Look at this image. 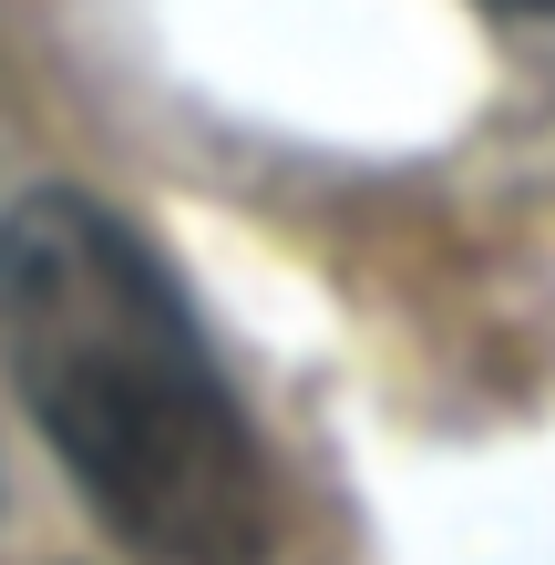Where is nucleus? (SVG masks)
<instances>
[{
    "mask_svg": "<svg viewBox=\"0 0 555 565\" xmlns=\"http://www.w3.org/2000/svg\"><path fill=\"white\" fill-rule=\"evenodd\" d=\"M0 360L62 483L145 565H278V483L206 329L104 195L0 216Z\"/></svg>",
    "mask_w": 555,
    "mask_h": 565,
    "instance_id": "obj_1",
    "label": "nucleus"
},
{
    "mask_svg": "<svg viewBox=\"0 0 555 565\" xmlns=\"http://www.w3.org/2000/svg\"><path fill=\"white\" fill-rule=\"evenodd\" d=\"M504 11H555V0H504Z\"/></svg>",
    "mask_w": 555,
    "mask_h": 565,
    "instance_id": "obj_2",
    "label": "nucleus"
}]
</instances>
